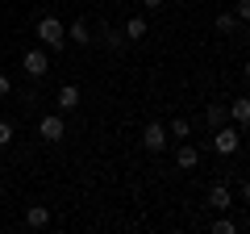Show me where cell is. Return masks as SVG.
I'll return each mask as SVG.
<instances>
[{"instance_id": "cell-1", "label": "cell", "mask_w": 250, "mask_h": 234, "mask_svg": "<svg viewBox=\"0 0 250 234\" xmlns=\"http://www.w3.org/2000/svg\"><path fill=\"white\" fill-rule=\"evenodd\" d=\"M38 38H42L50 50H62V46H67V29H62L59 17H42L38 21Z\"/></svg>"}, {"instance_id": "cell-2", "label": "cell", "mask_w": 250, "mask_h": 234, "mask_svg": "<svg viewBox=\"0 0 250 234\" xmlns=\"http://www.w3.org/2000/svg\"><path fill=\"white\" fill-rule=\"evenodd\" d=\"M62 134H67V121H62L59 113H46L42 121H38V138H42V142H62Z\"/></svg>"}, {"instance_id": "cell-3", "label": "cell", "mask_w": 250, "mask_h": 234, "mask_svg": "<svg viewBox=\"0 0 250 234\" xmlns=\"http://www.w3.org/2000/svg\"><path fill=\"white\" fill-rule=\"evenodd\" d=\"M21 67H25L29 80H42L46 71H50V59H46L42 50H25V59H21Z\"/></svg>"}, {"instance_id": "cell-4", "label": "cell", "mask_w": 250, "mask_h": 234, "mask_svg": "<svg viewBox=\"0 0 250 234\" xmlns=\"http://www.w3.org/2000/svg\"><path fill=\"white\" fill-rule=\"evenodd\" d=\"M142 146H146V151H163V146H167V126L146 121V126H142Z\"/></svg>"}, {"instance_id": "cell-5", "label": "cell", "mask_w": 250, "mask_h": 234, "mask_svg": "<svg viewBox=\"0 0 250 234\" xmlns=\"http://www.w3.org/2000/svg\"><path fill=\"white\" fill-rule=\"evenodd\" d=\"M238 130H233V126H217L213 130V146H217V151H221V155H233V151H238Z\"/></svg>"}, {"instance_id": "cell-6", "label": "cell", "mask_w": 250, "mask_h": 234, "mask_svg": "<svg viewBox=\"0 0 250 234\" xmlns=\"http://www.w3.org/2000/svg\"><path fill=\"white\" fill-rule=\"evenodd\" d=\"M54 105H59L62 113H75V105H80V88H75V84H62L59 96H54Z\"/></svg>"}, {"instance_id": "cell-7", "label": "cell", "mask_w": 250, "mask_h": 234, "mask_svg": "<svg viewBox=\"0 0 250 234\" xmlns=\"http://www.w3.org/2000/svg\"><path fill=\"white\" fill-rule=\"evenodd\" d=\"M229 117L246 130V126H250V96H238V100H233V105H229Z\"/></svg>"}, {"instance_id": "cell-8", "label": "cell", "mask_w": 250, "mask_h": 234, "mask_svg": "<svg viewBox=\"0 0 250 234\" xmlns=\"http://www.w3.org/2000/svg\"><path fill=\"white\" fill-rule=\"evenodd\" d=\"M229 188H225V184H213V188H208V209H229Z\"/></svg>"}, {"instance_id": "cell-9", "label": "cell", "mask_w": 250, "mask_h": 234, "mask_svg": "<svg viewBox=\"0 0 250 234\" xmlns=\"http://www.w3.org/2000/svg\"><path fill=\"white\" fill-rule=\"evenodd\" d=\"M46 222H50V209H46V205H29V209H25V226H34V230H42Z\"/></svg>"}, {"instance_id": "cell-10", "label": "cell", "mask_w": 250, "mask_h": 234, "mask_svg": "<svg viewBox=\"0 0 250 234\" xmlns=\"http://www.w3.org/2000/svg\"><path fill=\"white\" fill-rule=\"evenodd\" d=\"M175 163H179L184 171H192V167L200 163V151H196V146H179V151H175Z\"/></svg>"}, {"instance_id": "cell-11", "label": "cell", "mask_w": 250, "mask_h": 234, "mask_svg": "<svg viewBox=\"0 0 250 234\" xmlns=\"http://www.w3.org/2000/svg\"><path fill=\"white\" fill-rule=\"evenodd\" d=\"M67 38H75V46H88V42H92V29H88V21H75V25L67 29Z\"/></svg>"}, {"instance_id": "cell-12", "label": "cell", "mask_w": 250, "mask_h": 234, "mask_svg": "<svg viewBox=\"0 0 250 234\" xmlns=\"http://www.w3.org/2000/svg\"><path fill=\"white\" fill-rule=\"evenodd\" d=\"M225 117H229V113H225L221 105H205V121H208V130H217V126H225Z\"/></svg>"}, {"instance_id": "cell-13", "label": "cell", "mask_w": 250, "mask_h": 234, "mask_svg": "<svg viewBox=\"0 0 250 234\" xmlns=\"http://www.w3.org/2000/svg\"><path fill=\"white\" fill-rule=\"evenodd\" d=\"M125 38H138V42H142V38H146V21L142 17H129V21H125Z\"/></svg>"}, {"instance_id": "cell-14", "label": "cell", "mask_w": 250, "mask_h": 234, "mask_svg": "<svg viewBox=\"0 0 250 234\" xmlns=\"http://www.w3.org/2000/svg\"><path fill=\"white\" fill-rule=\"evenodd\" d=\"M188 134H192V126H188L184 117H175V121L167 126V138H188Z\"/></svg>"}, {"instance_id": "cell-15", "label": "cell", "mask_w": 250, "mask_h": 234, "mask_svg": "<svg viewBox=\"0 0 250 234\" xmlns=\"http://www.w3.org/2000/svg\"><path fill=\"white\" fill-rule=\"evenodd\" d=\"M233 29H238V17L233 13H221L217 17V34H233Z\"/></svg>"}, {"instance_id": "cell-16", "label": "cell", "mask_w": 250, "mask_h": 234, "mask_svg": "<svg viewBox=\"0 0 250 234\" xmlns=\"http://www.w3.org/2000/svg\"><path fill=\"white\" fill-rule=\"evenodd\" d=\"M100 38H104V46H108V50H121V46H125V34H117V29H104Z\"/></svg>"}, {"instance_id": "cell-17", "label": "cell", "mask_w": 250, "mask_h": 234, "mask_svg": "<svg viewBox=\"0 0 250 234\" xmlns=\"http://www.w3.org/2000/svg\"><path fill=\"white\" fill-rule=\"evenodd\" d=\"M233 17H238V21H250V0H233Z\"/></svg>"}, {"instance_id": "cell-18", "label": "cell", "mask_w": 250, "mask_h": 234, "mask_svg": "<svg viewBox=\"0 0 250 234\" xmlns=\"http://www.w3.org/2000/svg\"><path fill=\"white\" fill-rule=\"evenodd\" d=\"M233 230H238V226H233L229 217H221V222H213V234H233Z\"/></svg>"}, {"instance_id": "cell-19", "label": "cell", "mask_w": 250, "mask_h": 234, "mask_svg": "<svg viewBox=\"0 0 250 234\" xmlns=\"http://www.w3.org/2000/svg\"><path fill=\"white\" fill-rule=\"evenodd\" d=\"M13 142V126H9V121H0V146H9Z\"/></svg>"}, {"instance_id": "cell-20", "label": "cell", "mask_w": 250, "mask_h": 234, "mask_svg": "<svg viewBox=\"0 0 250 234\" xmlns=\"http://www.w3.org/2000/svg\"><path fill=\"white\" fill-rule=\"evenodd\" d=\"M9 92H13V80H9L4 71H0V96H9Z\"/></svg>"}, {"instance_id": "cell-21", "label": "cell", "mask_w": 250, "mask_h": 234, "mask_svg": "<svg viewBox=\"0 0 250 234\" xmlns=\"http://www.w3.org/2000/svg\"><path fill=\"white\" fill-rule=\"evenodd\" d=\"M242 201L250 205V180H242Z\"/></svg>"}, {"instance_id": "cell-22", "label": "cell", "mask_w": 250, "mask_h": 234, "mask_svg": "<svg viewBox=\"0 0 250 234\" xmlns=\"http://www.w3.org/2000/svg\"><path fill=\"white\" fill-rule=\"evenodd\" d=\"M142 9H163V0H142Z\"/></svg>"}, {"instance_id": "cell-23", "label": "cell", "mask_w": 250, "mask_h": 234, "mask_svg": "<svg viewBox=\"0 0 250 234\" xmlns=\"http://www.w3.org/2000/svg\"><path fill=\"white\" fill-rule=\"evenodd\" d=\"M242 75H246V80H250V59H246V67H242Z\"/></svg>"}]
</instances>
